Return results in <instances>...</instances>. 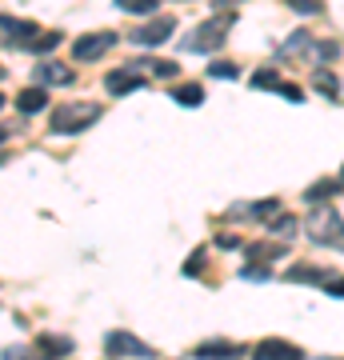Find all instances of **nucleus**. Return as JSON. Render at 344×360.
Segmentation results:
<instances>
[{
	"label": "nucleus",
	"mask_w": 344,
	"mask_h": 360,
	"mask_svg": "<svg viewBox=\"0 0 344 360\" xmlns=\"http://www.w3.org/2000/svg\"><path fill=\"white\" fill-rule=\"evenodd\" d=\"M229 4H236V0H217V8H229Z\"/></svg>",
	"instance_id": "473e14b6"
},
{
	"label": "nucleus",
	"mask_w": 344,
	"mask_h": 360,
	"mask_svg": "<svg viewBox=\"0 0 344 360\" xmlns=\"http://www.w3.org/2000/svg\"><path fill=\"white\" fill-rule=\"evenodd\" d=\"M340 184H344V168H340Z\"/></svg>",
	"instance_id": "f704fd0d"
},
{
	"label": "nucleus",
	"mask_w": 344,
	"mask_h": 360,
	"mask_svg": "<svg viewBox=\"0 0 344 360\" xmlns=\"http://www.w3.org/2000/svg\"><path fill=\"white\" fill-rule=\"evenodd\" d=\"M104 89H108V96H128V92L144 89V77H136V68H113L104 77Z\"/></svg>",
	"instance_id": "1a4fd4ad"
},
{
	"label": "nucleus",
	"mask_w": 344,
	"mask_h": 360,
	"mask_svg": "<svg viewBox=\"0 0 344 360\" xmlns=\"http://www.w3.org/2000/svg\"><path fill=\"white\" fill-rule=\"evenodd\" d=\"M232 20H236L232 13H220V16H212V20H204V25H196L189 37H184L180 49L184 52H217L220 44H224V37H229Z\"/></svg>",
	"instance_id": "f03ea898"
},
{
	"label": "nucleus",
	"mask_w": 344,
	"mask_h": 360,
	"mask_svg": "<svg viewBox=\"0 0 344 360\" xmlns=\"http://www.w3.org/2000/svg\"><path fill=\"white\" fill-rule=\"evenodd\" d=\"M276 212H281V200H260V205L244 208L241 217H253V220H272Z\"/></svg>",
	"instance_id": "aec40b11"
},
{
	"label": "nucleus",
	"mask_w": 344,
	"mask_h": 360,
	"mask_svg": "<svg viewBox=\"0 0 344 360\" xmlns=\"http://www.w3.org/2000/svg\"><path fill=\"white\" fill-rule=\"evenodd\" d=\"M0 25H4V40L16 44V49H28V40L40 37V28L32 20H0Z\"/></svg>",
	"instance_id": "9d476101"
},
{
	"label": "nucleus",
	"mask_w": 344,
	"mask_h": 360,
	"mask_svg": "<svg viewBox=\"0 0 344 360\" xmlns=\"http://www.w3.org/2000/svg\"><path fill=\"white\" fill-rule=\"evenodd\" d=\"M148 68H153L156 77H177V72H180L177 60H148Z\"/></svg>",
	"instance_id": "cd10ccee"
},
{
	"label": "nucleus",
	"mask_w": 344,
	"mask_h": 360,
	"mask_svg": "<svg viewBox=\"0 0 344 360\" xmlns=\"http://www.w3.org/2000/svg\"><path fill=\"white\" fill-rule=\"evenodd\" d=\"M284 281H293V284H324L329 276H324L317 264H296V269L284 272Z\"/></svg>",
	"instance_id": "4468645a"
},
{
	"label": "nucleus",
	"mask_w": 344,
	"mask_h": 360,
	"mask_svg": "<svg viewBox=\"0 0 344 360\" xmlns=\"http://www.w3.org/2000/svg\"><path fill=\"white\" fill-rule=\"evenodd\" d=\"M0 141H4V129H0Z\"/></svg>",
	"instance_id": "c9c22d12"
},
{
	"label": "nucleus",
	"mask_w": 344,
	"mask_h": 360,
	"mask_svg": "<svg viewBox=\"0 0 344 360\" xmlns=\"http://www.w3.org/2000/svg\"><path fill=\"white\" fill-rule=\"evenodd\" d=\"M172 101L184 104V108H196V104H204V89L200 84H177L172 89Z\"/></svg>",
	"instance_id": "f3484780"
},
{
	"label": "nucleus",
	"mask_w": 344,
	"mask_h": 360,
	"mask_svg": "<svg viewBox=\"0 0 344 360\" xmlns=\"http://www.w3.org/2000/svg\"><path fill=\"white\" fill-rule=\"evenodd\" d=\"M16 108L25 116L40 112V108H49V92H44V84H32V89H25L20 96H16Z\"/></svg>",
	"instance_id": "ddd939ff"
},
{
	"label": "nucleus",
	"mask_w": 344,
	"mask_h": 360,
	"mask_svg": "<svg viewBox=\"0 0 344 360\" xmlns=\"http://www.w3.org/2000/svg\"><path fill=\"white\" fill-rule=\"evenodd\" d=\"M116 8H120V13H136V16H153L156 8H160V0H116Z\"/></svg>",
	"instance_id": "a211bd4d"
},
{
	"label": "nucleus",
	"mask_w": 344,
	"mask_h": 360,
	"mask_svg": "<svg viewBox=\"0 0 344 360\" xmlns=\"http://www.w3.org/2000/svg\"><path fill=\"white\" fill-rule=\"evenodd\" d=\"M317 60H324V65H332V60H336V56H340V44H336V40H320L317 49Z\"/></svg>",
	"instance_id": "393cba45"
},
{
	"label": "nucleus",
	"mask_w": 344,
	"mask_h": 360,
	"mask_svg": "<svg viewBox=\"0 0 344 360\" xmlns=\"http://www.w3.org/2000/svg\"><path fill=\"white\" fill-rule=\"evenodd\" d=\"M56 44H60V32H40L37 40H28V52H40V56H44V52H52Z\"/></svg>",
	"instance_id": "5701e85b"
},
{
	"label": "nucleus",
	"mask_w": 344,
	"mask_h": 360,
	"mask_svg": "<svg viewBox=\"0 0 344 360\" xmlns=\"http://www.w3.org/2000/svg\"><path fill=\"white\" fill-rule=\"evenodd\" d=\"M208 77L232 80V77H236V65H232V60H212V65H208Z\"/></svg>",
	"instance_id": "a878e982"
},
{
	"label": "nucleus",
	"mask_w": 344,
	"mask_h": 360,
	"mask_svg": "<svg viewBox=\"0 0 344 360\" xmlns=\"http://www.w3.org/2000/svg\"><path fill=\"white\" fill-rule=\"evenodd\" d=\"M253 360H305V352L288 340H276V336H268L260 345L253 348Z\"/></svg>",
	"instance_id": "6e6552de"
},
{
	"label": "nucleus",
	"mask_w": 344,
	"mask_h": 360,
	"mask_svg": "<svg viewBox=\"0 0 344 360\" xmlns=\"http://www.w3.org/2000/svg\"><path fill=\"white\" fill-rule=\"evenodd\" d=\"M253 89H268V92H281L284 101H293V104H300L305 101V92L296 89V84H288V80H281V72H272V68H256L253 72V80H248Z\"/></svg>",
	"instance_id": "423d86ee"
},
{
	"label": "nucleus",
	"mask_w": 344,
	"mask_h": 360,
	"mask_svg": "<svg viewBox=\"0 0 344 360\" xmlns=\"http://www.w3.org/2000/svg\"><path fill=\"white\" fill-rule=\"evenodd\" d=\"M308 44H312V32H305V28H300V32H293V37L284 40V49H281V56H296V52H305Z\"/></svg>",
	"instance_id": "4be33fe9"
},
{
	"label": "nucleus",
	"mask_w": 344,
	"mask_h": 360,
	"mask_svg": "<svg viewBox=\"0 0 344 360\" xmlns=\"http://www.w3.org/2000/svg\"><path fill=\"white\" fill-rule=\"evenodd\" d=\"M236 352H241V348L232 345V340H208V345H196L192 356L196 360H232Z\"/></svg>",
	"instance_id": "f8f14e48"
},
{
	"label": "nucleus",
	"mask_w": 344,
	"mask_h": 360,
	"mask_svg": "<svg viewBox=\"0 0 344 360\" xmlns=\"http://www.w3.org/2000/svg\"><path fill=\"white\" fill-rule=\"evenodd\" d=\"M293 4V13H300V16H320L324 13V0H288Z\"/></svg>",
	"instance_id": "b1692460"
},
{
	"label": "nucleus",
	"mask_w": 344,
	"mask_h": 360,
	"mask_svg": "<svg viewBox=\"0 0 344 360\" xmlns=\"http://www.w3.org/2000/svg\"><path fill=\"white\" fill-rule=\"evenodd\" d=\"M308 240L317 245H329V248H340L344 252V220L332 205H317L308 212Z\"/></svg>",
	"instance_id": "f257e3e1"
},
{
	"label": "nucleus",
	"mask_w": 344,
	"mask_h": 360,
	"mask_svg": "<svg viewBox=\"0 0 344 360\" xmlns=\"http://www.w3.org/2000/svg\"><path fill=\"white\" fill-rule=\"evenodd\" d=\"M116 44V32H84V37H77V44H72V56H77L80 65H89V60H96V56H104V52Z\"/></svg>",
	"instance_id": "39448f33"
},
{
	"label": "nucleus",
	"mask_w": 344,
	"mask_h": 360,
	"mask_svg": "<svg viewBox=\"0 0 344 360\" xmlns=\"http://www.w3.org/2000/svg\"><path fill=\"white\" fill-rule=\"evenodd\" d=\"M336 188H340V180H317L312 188L305 193L308 205H317V200H329V196H336Z\"/></svg>",
	"instance_id": "6ab92c4d"
},
{
	"label": "nucleus",
	"mask_w": 344,
	"mask_h": 360,
	"mask_svg": "<svg viewBox=\"0 0 344 360\" xmlns=\"http://www.w3.org/2000/svg\"><path fill=\"white\" fill-rule=\"evenodd\" d=\"M324 292H329V296H344V276H329V281H324Z\"/></svg>",
	"instance_id": "7c9ffc66"
},
{
	"label": "nucleus",
	"mask_w": 344,
	"mask_h": 360,
	"mask_svg": "<svg viewBox=\"0 0 344 360\" xmlns=\"http://www.w3.org/2000/svg\"><path fill=\"white\" fill-rule=\"evenodd\" d=\"M177 32V20L172 16H153L148 25H141V28H132V44H141V49H156V44H165L168 37Z\"/></svg>",
	"instance_id": "20e7f679"
},
{
	"label": "nucleus",
	"mask_w": 344,
	"mask_h": 360,
	"mask_svg": "<svg viewBox=\"0 0 344 360\" xmlns=\"http://www.w3.org/2000/svg\"><path fill=\"white\" fill-rule=\"evenodd\" d=\"M104 348H108V356H141V360L153 356V348L141 345L132 333H108L104 336Z\"/></svg>",
	"instance_id": "0eeeda50"
},
{
	"label": "nucleus",
	"mask_w": 344,
	"mask_h": 360,
	"mask_svg": "<svg viewBox=\"0 0 344 360\" xmlns=\"http://www.w3.org/2000/svg\"><path fill=\"white\" fill-rule=\"evenodd\" d=\"M0 360H40V356H32V348H25V345H13L0 352Z\"/></svg>",
	"instance_id": "bb28decb"
},
{
	"label": "nucleus",
	"mask_w": 344,
	"mask_h": 360,
	"mask_svg": "<svg viewBox=\"0 0 344 360\" xmlns=\"http://www.w3.org/2000/svg\"><path fill=\"white\" fill-rule=\"evenodd\" d=\"M37 345H40V352H49V356H68V352H72V340H68V336H52V333H40Z\"/></svg>",
	"instance_id": "2eb2a0df"
},
{
	"label": "nucleus",
	"mask_w": 344,
	"mask_h": 360,
	"mask_svg": "<svg viewBox=\"0 0 344 360\" xmlns=\"http://www.w3.org/2000/svg\"><path fill=\"white\" fill-rule=\"evenodd\" d=\"M296 229H300V220L288 217V212H276V217L268 220V232H272V236H281V240H293Z\"/></svg>",
	"instance_id": "dca6fc26"
},
{
	"label": "nucleus",
	"mask_w": 344,
	"mask_h": 360,
	"mask_svg": "<svg viewBox=\"0 0 344 360\" xmlns=\"http://www.w3.org/2000/svg\"><path fill=\"white\" fill-rule=\"evenodd\" d=\"M37 84H72V68L68 65H56V60H44V65H37Z\"/></svg>",
	"instance_id": "9b49d317"
},
{
	"label": "nucleus",
	"mask_w": 344,
	"mask_h": 360,
	"mask_svg": "<svg viewBox=\"0 0 344 360\" xmlns=\"http://www.w3.org/2000/svg\"><path fill=\"white\" fill-rule=\"evenodd\" d=\"M312 84H317V92H324L329 101H336V96H340V84H336V77H332L329 68H320V72H317V80H312Z\"/></svg>",
	"instance_id": "412c9836"
},
{
	"label": "nucleus",
	"mask_w": 344,
	"mask_h": 360,
	"mask_svg": "<svg viewBox=\"0 0 344 360\" xmlns=\"http://www.w3.org/2000/svg\"><path fill=\"white\" fill-rule=\"evenodd\" d=\"M0 108H4V92H0Z\"/></svg>",
	"instance_id": "72a5a7b5"
},
{
	"label": "nucleus",
	"mask_w": 344,
	"mask_h": 360,
	"mask_svg": "<svg viewBox=\"0 0 344 360\" xmlns=\"http://www.w3.org/2000/svg\"><path fill=\"white\" fill-rule=\"evenodd\" d=\"M217 245L220 248H241V240H236V236H217Z\"/></svg>",
	"instance_id": "2f4dec72"
},
{
	"label": "nucleus",
	"mask_w": 344,
	"mask_h": 360,
	"mask_svg": "<svg viewBox=\"0 0 344 360\" xmlns=\"http://www.w3.org/2000/svg\"><path fill=\"white\" fill-rule=\"evenodd\" d=\"M241 276H244V281H268L272 272H268L265 264H248V269H241Z\"/></svg>",
	"instance_id": "c85d7f7f"
},
{
	"label": "nucleus",
	"mask_w": 344,
	"mask_h": 360,
	"mask_svg": "<svg viewBox=\"0 0 344 360\" xmlns=\"http://www.w3.org/2000/svg\"><path fill=\"white\" fill-rule=\"evenodd\" d=\"M101 120V104H89V101H77V104H60L52 108L49 124L52 132H84Z\"/></svg>",
	"instance_id": "7ed1b4c3"
},
{
	"label": "nucleus",
	"mask_w": 344,
	"mask_h": 360,
	"mask_svg": "<svg viewBox=\"0 0 344 360\" xmlns=\"http://www.w3.org/2000/svg\"><path fill=\"white\" fill-rule=\"evenodd\" d=\"M200 269H204V252H192L184 260V276H200Z\"/></svg>",
	"instance_id": "c756f323"
}]
</instances>
